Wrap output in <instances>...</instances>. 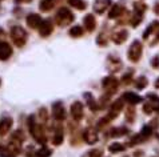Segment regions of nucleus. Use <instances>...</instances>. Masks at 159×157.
I'll return each mask as SVG.
<instances>
[{
    "label": "nucleus",
    "instance_id": "obj_17",
    "mask_svg": "<svg viewBox=\"0 0 159 157\" xmlns=\"http://www.w3.org/2000/svg\"><path fill=\"white\" fill-rule=\"evenodd\" d=\"M68 4L70 6H72V7H75L76 10H84V8L87 7V4L83 2V0H68Z\"/></svg>",
    "mask_w": 159,
    "mask_h": 157
},
{
    "label": "nucleus",
    "instance_id": "obj_27",
    "mask_svg": "<svg viewBox=\"0 0 159 157\" xmlns=\"http://www.w3.org/2000/svg\"><path fill=\"white\" fill-rule=\"evenodd\" d=\"M84 157H102V151L100 149H92Z\"/></svg>",
    "mask_w": 159,
    "mask_h": 157
},
{
    "label": "nucleus",
    "instance_id": "obj_10",
    "mask_svg": "<svg viewBox=\"0 0 159 157\" xmlns=\"http://www.w3.org/2000/svg\"><path fill=\"white\" fill-rule=\"evenodd\" d=\"M42 23H43L42 17L36 14H31L27 16V24L31 28H39L42 25Z\"/></svg>",
    "mask_w": 159,
    "mask_h": 157
},
{
    "label": "nucleus",
    "instance_id": "obj_26",
    "mask_svg": "<svg viewBox=\"0 0 159 157\" xmlns=\"http://www.w3.org/2000/svg\"><path fill=\"white\" fill-rule=\"evenodd\" d=\"M122 12V8L119 7V6H114V8L111 11H110V17H111V19H114V17H116V16H119V14H120Z\"/></svg>",
    "mask_w": 159,
    "mask_h": 157
},
{
    "label": "nucleus",
    "instance_id": "obj_4",
    "mask_svg": "<svg viewBox=\"0 0 159 157\" xmlns=\"http://www.w3.org/2000/svg\"><path fill=\"white\" fill-rule=\"evenodd\" d=\"M52 116L59 121L66 119V108L61 101H56L55 104H52Z\"/></svg>",
    "mask_w": 159,
    "mask_h": 157
},
{
    "label": "nucleus",
    "instance_id": "obj_5",
    "mask_svg": "<svg viewBox=\"0 0 159 157\" xmlns=\"http://www.w3.org/2000/svg\"><path fill=\"white\" fill-rule=\"evenodd\" d=\"M140 55H142V45H140V43L139 41L132 43V45L129 51V59L131 62H138Z\"/></svg>",
    "mask_w": 159,
    "mask_h": 157
},
{
    "label": "nucleus",
    "instance_id": "obj_22",
    "mask_svg": "<svg viewBox=\"0 0 159 157\" xmlns=\"http://www.w3.org/2000/svg\"><path fill=\"white\" fill-rule=\"evenodd\" d=\"M24 138H25V136L23 134V132H21V130H16V132L12 134V140H14V141L21 142V141H24Z\"/></svg>",
    "mask_w": 159,
    "mask_h": 157
},
{
    "label": "nucleus",
    "instance_id": "obj_29",
    "mask_svg": "<svg viewBox=\"0 0 159 157\" xmlns=\"http://www.w3.org/2000/svg\"><path fill=\"white\" fill-rule=\"evenodd\" d=\"M146 84H147V80H146L144 77H140V78H139V81L136 83V87H138V88H143Z\"/></svg>",
    "mask_w": 159,
    "mask_h": 157
},
{
    "label": "nucleus",
    "instance_id": "obj_2",
    "mask_svg": "<svg viewBox=\"0 0 159 157\" xmlns=\"http://www.w3.org/2000/svg\"><path fill=\"white\" fill-rule=\"evenodd\" d=\"M30 130H31L32 137L39 144H46L47 137H46V133H44V130H43V126L39 125V124H35L34 120H32V117L30 119Z\"/></svg>",
    "mask_w": 159,
    "mask_h": 157
},
{
    "label": "nucleus",
    "instance_id": "obj_23",
    "mask_svg": "<svg viewBox=\"0 0 159 157\" xmlns=\"http://www.w3.org/2000/svg\"><path fill=\"white\" fill-rule=\"evenodd\" d=\"M50 156H51V151L46 146H43L40 151L36 152V157H50Z\"/></svg>",
    "mask_w": 159,
    "mask_h": 157
},
{
    "label": "nucleus",
    "instance_id": "obj_24",
    "mask_svg": "<svg viewBox=\"0 0 159 157\" xmlns=\"http://www.w3.org/2000/svg\"><path fill=\"white\" fill-rule=\"evenodd\" d=\"M84 96H86V97L88 99V101H87V104H88V107H90V108H91V109H92V111H95V109H96V108H98V105H96V101H95V100H94V99H92V96H91L90 93H86Z\"/></svg>",
    "mask_w": 159,
    "mask_h": 157
},
{
    "label": "nucleus",
    "instance_id": "obj_25",
    "mask_svg": "<svg viewBox=\"0 0 159 157\" xmlns=\"http://www.w3.org/2000/svg\"><path fill=\"white\" fill-rule=\"evenodd\" d=\"M0 157H16L15 152H12L10 148H7V149H2L0 151Z\"/></svg>",
    "mask_w": 159,
    "mask_h": 157
},
{
    "label": "nucleus",
    "instance_id": "obj_7",
    "mask_svg": "<svg viewBox=\"0 0 159 157\" xmlns=\"http://www.w3.org/2000/svg\"><path fill=\"white\" fill-rule=\"evenodd\" d=\"M83 137H84L87 144H95L96 141H98V133H96V130L94 128H87L84 130Z\"/></svg>",
    "mask_w": 159,
    "mask_h": 157
},
{
    "label": "nucleus",
    "instance_id": "obj_9",
    "mask_svg": "<svg viewBox=\"0 0 159 157\" xmlns=\"http://www.w3.org/2000/svg\"><path fill=\"white\" fill-rule=\"evenodd\" d=\"M118 87V80L115 77H104L103 78V88L107 89L108 92H115Z\"/></svg>",
    "mask_w": 159,
    "mask_h": 157
},
{
    "label": "nucleus",
    "instance_id": "obj_11",
    "mask_svg": "<svg viewBox=\"0 0 159 157\" xmlns=\"http://www.w3.org/2000/svg\"><path fill=\"white\" fill-rule=\"evenodd\" d=\"M12 126V119L11 117H3L2 120H0V134L4 136V134H7L10 132Z\"/></svg>",
    "mask_w": 159,
    "mask_h": 157
},
{
    "label": "nucleus",
    "instance_id": "obj_6",
    "mask_svg": "<svg viewBox=\"0 0 159 157\" xmlns=\"http://www.w3.org/2000/svg\"><path fill=\"white\" fill-rule=\"evenodd\" d=\"M71 115L76 121L83 119V104L80 101H75L71 105Z\"/></svg>",
    "mask_w": 159,
    "mask_h": 157
},
{
    "label": "nucleus",
    "instance_id": "obj_28",
    "mask_svg": "<svg viewBox=\"0 0 159 157\" xmlns=\"http://www.w3.org/2000/svg\"><path fill=\"white\" fill-rule=\"evenodd\" d=\"M125 132H126V129H123V128H116V129H112L111 130V136H114V137H116V136H122V134H125Z\"/></svg>",
    "mask_w": 159,
    "mask_h": 157
},
{
    "label": "nucleus",
    "instance_id": "obj_20",
    "mask_svg": "<svg viewBox=\"0 0 159 157\" xmlns=\"http://www.w3.org/2000/svg\"><path fill=\"white\" fill-rule=\"evenodd\" d=\"M126 36H127L126 31H120V32H118V33L114 35V41L118 43V44H120V43H123L126 40Z\"/></svg>",
    "mask_w": 159,
    "mask_h": 157
},
{
    "label": "nucleus",
    "instance_id": "obj_15",
    "mask_svg": "<svg viewBox=\"0 0 159 157\" xmlns=\"http://www.w3.org/2000/svg\"><path fill=\"white\" fill-rule=\"evenodd\" d=\"M127 101L131 103V104H136V103H139V101H142V97L138 95H135V93H132V92H127L125 93V96H123Z\"/></svg>",
    "mask_w": 159,
    "mask_h": 157
},
{
    "label": "nucleus",
    "instance_id": "obj_8",
    "mask_svg": "<svg viewBox=\"0 0 159 157\" xmlns=\"http://www.w3.org/2000/svg\"><path fill=\"white\" fill-rule=\"evenodd\" d=\"M12 55V48L8 43H0V60H8Z\"/></svg>",
    "mask_w": 159,
    "mask_h": 157
},
{
    "label": "nucleus",
    "instance_id": "obj_19",
    "mask_svg": "<svg viewBox=\"0 0 159 157\" xmlns=\"http://www.w3.org/2000/svg\"><path fill=\"white\" fill-rule=\"evenodd\" d=\"M108 151L112 152V153H115V152H122V151H125V145L120 142H114L108 146Z\"/></svg>",
    "mask_w": 159,
    "mask_h": 157
},
{
    "label": "nucleus",
    "instance_id": "obj_13",
    "mask_svg": "<svg viewBox=\"0 0 159 157\" xmlns=\"http://www.w3.org/2000/svg\"><path fill=\"white\" fill-rule=\"evenodd\" d=\"M110 4V0H96L95 2V7L94 10L98 12V14H103L104 10L107 8V6Z\"/></svg>",
    "mask_w": 159,
    "mask_h": 157
},
{
    "label": "nucleus",
    "instance_id": "obj_1",
    "mask_svg": "<svg viewBox=\"0 0 159 157\" xmlns=\"http://www.w3.org/2000/svg\"><path fill=\"white\" fill-rule=\"evenodd\" d=\"M11 37H12V41L15 43V45L21 48L25 44V41H27V32L21 27H19V25H15L11 29Z\"/></svg>",
    "mask_w": 159,
    "mask_h": 157
},
{
    "label": "nucleus",
    "instance_id": "obj_30",
    "mask_svg": "<svg viewBox=\"0 0 159 157\" xmlns=\"http://www.w3.org/2000/svg\"><path fill=\"white\" fill-rule=\"evenodd\" d=\"M155 87H157V88H159V78H158V81L155 83Z\"/></svg>",
    "mask_w": 159,
    "mask_h": 157
},
{
    "label": "nucleus",
    "instance_id": "obj_16",
    "mask_svg": "<svg viewBox=\"0 0 159 157\" xmlns=\"http://www.w3.org/2000/svg\"><path fill=\"white\" fill-rule=\"evenodd\" d=\"M54 4H55V0H42L40 2V10L47 12L54 7Z\"/></svg>",
    "mask_w": 159,
    "mask_h": 157
},
{
    "label": "nucleus",
    "instance_id": "obj_18",
    "mask_svg": "<svg viewBox=\"0 0 159 157\" xmlns=\"http://www.w3.org/2000/svg\"><path fill=\"white\" fill-rule=\"evenodd\" d=\"M63 138H64V136H63V132H61L60 129H58L55 132V134H54V138H52V142L55 144V145H60L61 142H63Z\"/></svg>",
    "mask_w": 159,
    "mask_h": 157
},
{
    "label": "nucleus",
    "instance_id": "obj_14",
    "mask_svg": "<svg viewBox=\"0 0 159 157\" xmlns=\"http://www.w3.org/2000/svg\"><path fill=\"white\" fill-rule=\"evenodd\" d=\"M84 25H86V28H87V31H94V28H95V17L92 16V15H87L84 17Z\"/></svg>",
    "mask_w": 159,
    "mask_h": 157
},
{
    "label": "nucleus",
    "instance_id": "obj_12",
    "mask_svg": "<svg viewBox=\"0 0 159 157\" xmlns=\"http://www.w3.org/2000/svg\"><path fill=\"white\" fill-rule=\"evenodd\" d=\"M52 31H54V27H52V24L50 23V21H48V20L43 21L42 25H40V35H42V36L43 37L50 36Z\"/></svg>",
    "mask_w": 159,
    "mask_h": 157
},
{
    "label": "nucleus",
    "instance_id": "obj_3",
    "mask_svg": "<svg viewBox=\"0 0 159 157\" xmlns=\"http://www.w3.org/2000/svg\"><path fill=\"white\" fill-rule=\"evenodd\" d=\"M74 20V15L70 12L67 8H61L56 15V23L59 25H67Z\"/></svg>",
    "mask_w": 159,
    "mask_h": 157
},
{
    "label": "nucleus",
    "instance_id": "obj_21",
    "mask_svg": "<svg viewBox=\"0 0 159 157\" xmlns=\"http://www.w3.org/2000/svg\"><path fill=\"white\" fill-rule=\"evenodd\" d=\"M70 35H71L72 37H79L83 35V29L82 27H79V25H75V27H72L71 29H70Z\"/></svg>",
    "mask_w": 159,
    "mask_h": 157
},
{
    "label": "nucleus",
    "instance_id": "obj_31",
    "mask_svg": "<svg viewBox=\"0 0 159 157\" xmlns=\"http://www.w3.org/2000/svg\"><path fill=\"white\" fill-rule=\"evenodd\" d=\"M16 2H21V3H23V2H28V0H16Z\"/></svg>",
    "mask_w": 159,
    "mask_h": 157
}]
</instances>
